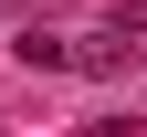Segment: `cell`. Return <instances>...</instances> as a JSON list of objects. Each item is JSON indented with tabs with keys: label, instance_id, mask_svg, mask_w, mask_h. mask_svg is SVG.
Instances as JSON below:
<instances>
[{
	"label": "cell",
	"instance_id": "6da1fadb",
	"mask_svg": "<svg viewBox=\"0 0 147 137\" xmlns=\"http://www.w3.org/2000/svg\"><path fill=\"white\" fill-rule=\"evenodd\" d=\"M11 53H21L32 74H63V63H74V42H53V32H21V42H11Z\"/></svg>",
	"mask_w": 147,
	"mask_h": 137
}]
</instances>
